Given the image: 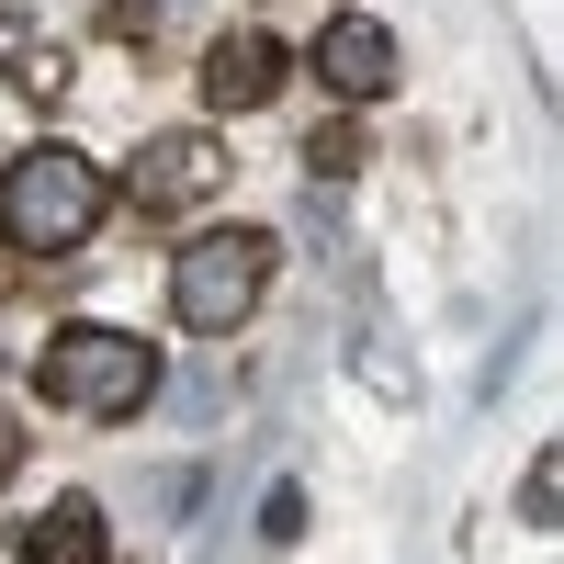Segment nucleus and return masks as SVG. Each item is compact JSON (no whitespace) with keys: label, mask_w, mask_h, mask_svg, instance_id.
Returning a JSON list of instances; mask_svg holds the SVG:
<instances>
[{"label":"nucleus","mask_w":564,"mask_h":564,"mask_svg":"<svg viewBox=\"0 0 564 564\" xmlns=\"http://www.w3.org/2000/svg\"><path fill=\"white\" fill-rule=\"evenodd\" d=\"M271 90H282V45L260 23H238V34L204 45V113H260Z\"/></svg>","instance_id":"obj_4"},{"label":"nucleus","mask_w":564,"mask_h":564,"mask_svg":"<svg viewBox=\"0 0 564 564\" xmlns=\"http://www.w3.org/2000/svg\"><path fill=\"white\" fill-rule=\"evenodd\" d=\"M102 204H113L102 159H79V148H23L12 170H0V249L57 260V249H79L90 226H102Z\"/></svg>","instance_id":"obj_1"},{"label":"nucleus","mask_w":564,"mask_h":564,"mask_svg":"<svg viewBox=\"0 0 564 564\" xmlns=\"http://www.w3.org/2000/svg\"><path fill=\"white\" fill-rule=\"evenodd\" d=\"M34 384H45V406H68V417H148L159 350L124 339V327H57L45 361H34Z\"/></svg>","instance_id":"obj_2"},{"label":"nucleus","mask_w":564,"mask_h":564,"mask_svg":"<svg viewBox=\"0 0 564 564\" xmlns=\"http://www.w3.org/2000/svg\"><path fill=\"white\" fill-rule=\"evenodd\" d=\"M23 564H102V508H90V497H57V508L23 531Z\"/></svg>","instance_id":"obj_7"},{"label":"nucleus","mask_w":564,"mask_h":564,"mask_svg":"<svg viewBox=\"0 0 564 564\" xmlns=\"http://www.w3.org/2000/svg\"><path fill=\"white\" fill-rule=\"evenodd\" d=\"M271 294V238L260 226H204L193 249L170 260V316L193 327V339H238Z\"/></svg>","instance_id":"obj_3"},{"label":"nucleus","mask_w":564,"mask_h":564,"mask_svg":"<svg viewBox=\"0 0 564 564\" xmlns=\"http://www.w3.org/2000/svg\"><path fill=\"white\" fill-rule=\"evenodd\" d=\"M316 79L339 90V102H372V90H395V34L372 23V12H339L316 34Z\"/></svg>","instance_id":"obj_5"},{"label":"nucleus","mask_w":564,"mask_h":564,"mask_svg":"<svg viewBox=\"0 0 564 564\" xmlns=\"http://www.w3.org/2000/svg\"><path fill=\"white\" fill-rule=\"evenodd\" d=\"M124 193L135 204H193V193H215V135H159V148H135Z\"/></svg>","instance_id":"obj_6"}]
</instances>
